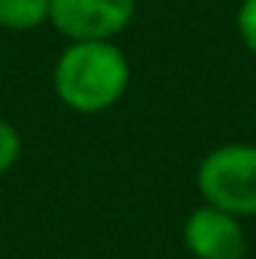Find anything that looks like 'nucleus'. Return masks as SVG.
<instances>
[{
  "label": "nucleus",
  "instance_id": "obj_1",
  "mask_svg": "<svg viewBox=\"0 0 256 259\" xmlns=\"http://www.w3.org/2000/svg\"><path fill=\"white\" fill-rule=\"evenodd\" d=\"M52 81L66 109L97 115L124 100L130 88V61L115 39L69 42L55 64Z\"/></svg>",
  "mask_w": 256,
  "mask_h": 259
},
{
  "label": "nucleus",
  "instance_id": "obj_6",
  "mask_svg": "<svg viewBox=\"0 0 256 259\" xmlns=\"http://www.w3.org/2000/svg\"><path fill=\"white\" fill-rule=\"evenodd\" d=\"M21 157V136L6 118H0V178L18 163Z\"/></svg>",
  "mask_w": 256,
  "mask_h": 259
},
{
  "label": "nucleus",
  "instance_id": "obj_4",
  "mask_svg": "<svg viewBox=\"0 0 256 259\" xmlns=\"http://www.w3.org/2000/svg\"><path fill=\"white\" fill-rule=\"evenodd\" d=\"M181 241L193 259H244L247 253L241 220L214 205H199L187 214Z\"/></svg>",
  "mask_w": 256,
  "mask_h": 259
},
{
  "label": "nucleus",
  "instance_id": "obj_7",
  "mask_svg": "<svg viewBox=\"0 0 256 259\" xmlns=\"http://www.w3.org/2000/svg\"><path fill=\"white\" fill-rule=\"evenodd\" d=\"M235 27L247 52L256 55V0H241L235 12Z\"/></svg>",
  "mask_w": 256,
  "mask_h": 259
},
{
  "label": "nucleus",
  "instance_id": "obj_5",
  "mask_svg": "<svg viewBox=\"0 0 256 259\" xmlns=\"http://www.w3.org/2000/svg\"><path fill=\"white\" fill-rule=\"evenodd\" d=\"M52 0H0V27L12 33H30L49 21Z\"/></svg>",
  "mask_w": 256,
  "mask_h": 259
},
{
  "label": "nucleus",
  "instance_id": "obj_3",
  "mask_svg": "<svg viewBox=\"0 0 256 259\" xmlns=\"http://www.w3.org/2000/svg\"><path fill=\"white\" fill-rule=\"evenodd\" d=\"M136 15V0H52L49 24L69 42L115 39Z\"/></svg>",
  "mask_w": 256,
  "mask_h": 259
},
{
  "label": "nucleus",
  "instance_id": "obj_2",
  "mask_svg": "<svg viewBox=\"0 0 256 259\" xmlns=\"http://www.w3.org/2000/svg\"><path fill=\"white\" fill-rule=\"evenodd\" d=\"M196 187L205 205L238 220L256 217V145L229 142L208 151L196 169Z\"/></svg>",
  "mask_w": 256,
  "mask_h": 259
}]
</instances>
